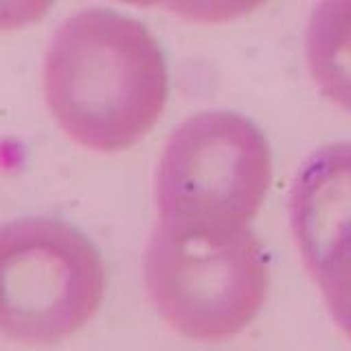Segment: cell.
I'll use <instances>...</instances> for the list:
<instances>
[{
    "instance_id": "1",
    "label": "cell",
    "mask_w": 351,
    "mask_h": 351,
    "mask_svg": "<svg viewBox=\"0 0 351 351\" xmlns=\"http://www.w3.org/2000/svg\"><path fill=\"white\" fill-rule=\"evenodd\" d=\"M53 119L82 147L123 152L158 123L169 97L167 60L143 22L86 9L55 33L44 60Z\"/></svg>"
},
{
    "instance_id": "2",
    "label": "cell",
    "mask_w": 351,
    "mask_h": 351,
    "mask_svg": "<svg viewBox=\"0 0 351 351\" xmlns=\"http://www.w3.org/2000/svg\"><path fill=\"white\" fill-rule=\"evenodd\" d=\"M272 180L263 132L237 112L195 114L173 130L156 171L158 226L189 237L250 228Z\"/></svg>"
},
{
    "instance_id": "3",
    "label": "cell",
    "mask_w": 351,
    "mask_h": 351,
    "mask_svg": "<svg viewBox=\"0 0 351 351\" xmlns=\"http://www.w3.org/2000/svg\"><path fill=\"white\" fill-rule=\"evenodd\" d=\"M104 294V259L80 228L53 217L0 226V338L58 345L90 323Z\"/></svg>"
},
{
    "instance_id": "4",
    "label": "cell",
    "mask_w": 351,
    "mask_h": 351,
    "mask_svg": "<svg viewBox=\"0 0 351 351\" xmlns=\"http://www.w3.org/2000/svg\"><path fill=\"white\" fill-rule=\"evenodd\" d=\"M143 272L158 314L200 343L244 332L268 294L266 252L250 228L230 237H189L156 224Z\"/></svg>"
},
{
    "instance_id": "5",
    "label": "cell",
    "mask_w": 351,
    "mask_h": 351,
    "mask_svg": "<svg viewBox=\"0 0 351 351\" xmlns=\"http://www.w3.org/2000/svg\"><path fill=\"white\" fill-rule=\"evenodd\" d=\"M290 224L312 272L334 239L351 226V143H334L307 158L292 184Z\"/></svg>"
},
{
    "instance_id": "6",
    "label": "cell",
    "mask_w": 351,
    "mask_h": 351,
    "mask_svg": "<svg viewBox=\"0 0 351 351\" xmlns=\"http://www.w3.org/2000/svg\"><path fill=\"white\" fill-rule=\"evenodd\" d=\"M305 51L318 90L351 112V0H321L316 5Z\"/></svg>"
},
{
    "instance_id": "7",
    "label": "cell",
    "mask_w": 351,
    "mask_h": 351,
    "mask_svg": "<svg viewBox=\"0 0 351 351\" xmlns=\"http://www.w3.org/2000/svg\"><path fill=\"white\" fill-rule=\"evenodd\" d=\"M336 325L351 338V226L340 233L312 270Z\"/></svg>"
},
{
    "instance_id": "8",
    "label": "cell",
    "mask_w": 351,
    "mask_h": 351,
    "mask_svg": "<svg viewBox=\"0 0 351 351\" xmlns=\"http://www.w3.org/2000/svg\"><path fill=\"white\" fill-rule=\"evenodd\" d=\"M263 3L266 0H178L169 7V11L191 22L219 25V22H230L241 16H248Z\"/></svg>"
},
{
    "instance_id": "9",
    "label": "cell",
    "mask_w": 351,
    "mask_h": 351,
    "mask_svg": "<svg viewBox=\"0 0 351 351\" xmlns=\"http://www.w3.org/2000/svg\"><path fill=\"white\" fill-rule=\"evenodd\" d=\"M55 0H0V31L36 25L49 14Z\"/></svg>"
},
{
    "instance_id": "10",
    "label": "cell",
    "mask_w": 351,
    "mask_h": 351,
    "mask_svg": "<svg viewBox=\"0 0 351 351\" xmlns=\"http://www.w3.org/2000/svg\"><path fill=\"white\" fill-rule=\"evenodd\" d=\"M119 3H125V5H134V7H158V5H162V7H171V5H176L178 0H119Z\"/></svg>"
}]
</instances>
